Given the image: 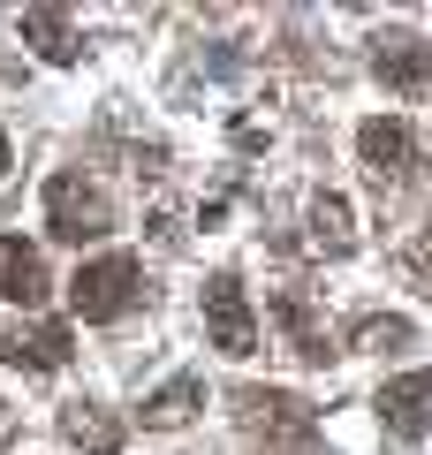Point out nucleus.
Wrapping results in <instances>:
<instances>
[{"mask_svg": "<svg viewBox=\"0 0 432 455\" xmlns=\"http://www.w3.org/2000/svg\"><path fill=\"white\" fill-rule=\"evenodd\" d=\"M236 425L258 440V448H319V410L288 387H236Z\"/></svg>", "mask_w": 432, "mask_h": 455, "instance_id": "nucleus-1", "label": "nucleus"}, {"mask_svg": "<svg viewBox=\"0 0 432 455\" xmlns=\"http://www.w3.org/2000/svg\"><path fill=\"white\" fill-rule=\"evenodd\" d=\"M137 304H144V266L129 259V251H107V259L76 266V281H68V311L92 319V326L122 319V311H137Z\"/></svg>", "mask_w": 432, "mask_h": 455, "instance_id": "nucleus-2", "label": "nucleus"}, {"mask_svg": "<svg viewBox=\"0 0 432 455\" xmlns=\"http://www.w3.org/2000/svg\"><path fill=\"white\" fill-rule=\"evenodd\" d=\"M107 228H114V197L99 190L92 175L61 167V175L46 182V235H61V243H99Z\"/></svg>", "mask_w": 432, "mask_h": 455, "instance_id": "nucleus-3", "label": "nucleus"}, {"mask_svg": "<svg viewBox=\"0 0 432 455\" xmlns=\"http://www.w3.org/2000/svg\"><path fill=\"white\" fill-rule=\"evenodd\" d=\"M372 410H380V433L395 440V448H417V440L432 433V372H395L372 395Z\"/></svg>", "mask_w": 432, "mask_h": 455, "instance_id": "nucleus-4", "label": "nucleus"}, {"mask_svg": "<svg viewBox=\"0 0 432 455\" xmlns=\"http://www.w3.org/2000/svg\"><path fill=\"white\" fill-rule=\"evenodd\" d=\"M356 160H364V175L387 190H410V167H417V145H410V122H395V114H372L364 130H356Z\"/></svg>", "mask_w": 432, "mask_h": 455, "instance_id": "nucleus-5", "label": "nucleus"}, {"mask_svg": "<svg viewBox=\"0 0 432 455\" xmlns=\"http://www.w3.org/2000/svg\"><path fill=\"white\" fill-rule=\"evenodd\" d=\"M205 334H212V349H228V357H251L258 349V319H251V296H243L236 274L205 281Z\"/></svg>", "mask_w": 432, "mask_h": 455, "instance_id": "nucleus-6", "label": "nucleus"}, {"mask_svg": "<svg viewBox=\"0 0 432 455\" xmlns=\"http://www.w3.org/2000/svg\"><path fill=\"white\" fill-rule=\"evenodd\" d=\"M273 319H281L288 349H296V357H304V364H326V357H341L334 326L319 319V304H311L304 289H273Z\"/></svg>", "mask_w": 432, "mask_h": 455, "instance_id": "nucleus-7", "label": "nucleus"}, {"mask_svg": "<svg viewBox=\"0 0 432 455\" xmlns=\"http://www.w3.org/2000/svg\"><path fill=\"white\" fill-rule=\"evenodd\" d=\"M372 76H380L387 92H432V46L417 31H387L380 46H372Z\"/></svg>", "mask_w": 432, "mask_h": 455, "instance_id": "nucleus-8", "label": "nucleus"}, {"mask_svg": "<svg viewBox=\"0 0 432 455\" xmlns=\"http://www.w3.org/2000/svg\"><path fill=\"white\" fill-rule=\"evenodd\" d=\"M0 357L16 364V372H61L68 364V326H8V341H0Z\"/></svg>", "mask_w": 432, "mask_h": 455, "instance_id": "nucleus-9", "label": "nucleus"}, {"mask_svg": "<svg viewBox=\"0 0 432 455\" xmlns=\"http://www.w3.org/2000/svg\"><path fill=\"white\" fill-rule=\"evenodd\" d=\"M0 296L8 304H46V259L23 235H0Z\"/></svg>", "mask_w": 432, "mask_h": 455, "instance_id": "nucleus-10", "label": "nucleus"}, {"mask_svg": "<svg viewBox=\"0 0 432 455\" xmlns=\"http://www.w3.org/2000/svg\"><path fill=\"white\" fill-rule=\"evenodd\" d=\"M61 440L76 455H122V418L99 410V403H68L61 410Z\"/></svg>", "mask_w": 432, "mask_h": 455, "instance_id": "nucleus-11", "label": "nucleus"}, {"mask_svg": "<svg viewBox=\"0 0 432 455\" xmlns=\"http://www.w3.org/2000/svg\"><path fill=\"white\" fill-rule=\"evenodd\" d=\"M197 410H205V372H175L160 395H144V425H152V433H175Z\"/></svg>", "mask_w": 432, "mask_h": 455, "instance_id": "nucleus-12", "label": "nucleus"}, {"mask_svg": "<svg viewBox=\"0 0 432 455\" xmlns=\"http://www.w3.org/2000/svg\"><path fill=\"white\" fill-rule=\"evenodd\" d=\"M304 228H311V251H319V259H349V243H356V228H349V197L319 190V197L304 205Z\"/></svg>", "mask_w": 432, "mask_h": 455, "instance_id": "nucleus-13", "label": "nucleus"}, {"mask_svg": "<svg viewBox=\"0 0 432 455\" xmlns=\"http://www.w3.org/2000/svg\"><path fill=\"white\" fill-rule=\"evenodd\" d=\"M23 38H31L38 61H53V68L76 61V23H68V8H23Z\"/></svg>", "mask_w": 432, "mask_h": 455, "instance_id": "nucleus-14", "label": "nucleus"}, {"mask_svg": "<svg viewBox=\"0 0 432 455\" xmlns=\"http://www.w3.org/2000/svg\"><path fill=\"white\" fill-rule=\"evenodd\" d=\"M410 341H417V326L402 319V311H364V319L349 326V349H364V357H395ZM349 349H341V357H349Z\"/></svg>", "mask_w": 432, "mask_h": 455, "instance_id": "nucleus-15", "label": "nucleus"}, {"mask_svg": "<svg viewBox=\"0 0 432 455\" xmlns=\"http://www.w3.org/2000/svg\"><path fill=\"white\" fill-rule=\"evenodd\" d=\"M402 274H410V281H417V289H425V296H432V228H425V235H417V243H410V251H402Z\"/></svg>", "mask_w": 432, "mask_h": 455, "instance_id": "nucleus-16", "label": "nucleus"}, {"mask_svg": "<svg viewBox=\"0 0 432 455\" xmlns=\"http://www.w3.org/2000/svg\"><path fill=\"white\" fill-rule=\"evenodd\" d=\"M8 440H16V410L0 403V448H8Z\"/></svg>", "mask_w": 432, "mask_h": 455, "instance_id": "nucleus-17", "label": "nucleus"}, {"mask_svg": "<svg viewBox=\"0 0 432 455\" xmlns=\"http://www.w3.org/2000/svg\"><path fill=\"white\" fill-rule=\"evenodd\" d=\"M0 175H8V137H0Z\"/></svg>", "mask_w": 432, "mask_h": 455, "instance_id": "nucleus-18", "label": "nucleus"}]
</instances>
